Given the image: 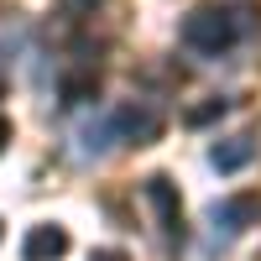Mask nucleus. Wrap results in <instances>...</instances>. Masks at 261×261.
<instances>
[{"mask_svg":"<svg viewBox=\"0 0 261 261\" xmlns=\"http://www.w3.org/2000/svg\"><path fill=\"white\" fill-rule=\"evenodd\" d=\"M246 37V11L241 6H193L188 16H183V42L193 53H225V47H235V42Z\"/></svg>","mask_w":261,"mask_h":261,"instance_id":"f257e3e1","label":"nucleus"},{"mask_svg":"<svg viewBox=\"0 0 261 261\" xmlns=\"http://www.w3.org/2000/svg\"><path fill=\"white\" fill-rule=\"evenodd\" d=\"M251 225H261V193H230V199L209 204V230L225 235V241L251 230Z\"/></svg>","mask_w":261,"mask_h":261,"instance_id":"f03ea898","label":"nucleus"},{"mask_svg":"<svg viewBox=\"0 0 261 261\" xmlns=\"http://www.w3.org/2000/svg\"><path fill=\"white\" fill-rule=\"evenodd\" d=\"M162 136V120H157V110H136V105H130V110H115V141H125V146H151Z\"/></svg>","mask_w":261,"mask_h":261,"instance_id":"7ed1b4c3","label":"nucleus"},{"mask_svg":"<svg viewBox=\"0 0 261 261\" xmlns=\"http://www.w3.org/2000/svg\"><path fill=\"white\" fill-rule=\"evenodd\" d=\"M146 204L151 209H157V225L167 230V235H178L183 230V204H178V188H172V178H162V172H157V178H146Z\"/></svg>","mask_w":261,"mask_h":261,"instance_id":"20e7f679","label":"nucleus"},{"mask_svg":"<svg viewBox=\"0 0 261 261\" xmlns=\"http://www.w3.org/2000/svg\"><path fill=\"white\" fill-rule=\"evenodd\" d=\"M63 251H68V230L63 225H32L27 241H21V256L27 261H58Z\"/></svg>","mask_w":261,"mask_h":261,"instance_id":"39448f33","label":"nucleus"},{"mask_svg":"<svg viewBox=\"0 0 261 261\" xmlns=\"http://www.w3.org/2000/svg\"><path fill=\"white\" fill-rule=\"evenodd\" d=\"M73 157H105V151H110V141H115V115H99V120H89V125H79L73 130Z\"/></svg>","mask_w":261,"mask_h":261,"instance_id":"423d86ee","label":"nucleus"},{"mask_svg":"<svg viewBox=\"0 0 261 261\" xmlns=\"http://www.w3.org/2000/svg\"><path fill=\"white\" fill-rule=\"evenodd\" d=\"M251 151H256V146H251V136H230V141H220V146L209 151V162L220 167V172H241V167L251 162Z\"/></svg>","mask_w":261,"mask_h":261,"instance_id":"0eeeda50","label":"nucleus"},{"mask_svg":"<svg viewBox=\"0 0 261 261\" xmlns=\"http://www.w3.org/2000/svg\"><path fill=\"white\" fill-rule=\"evenodd\" d=\"M21 42H27V27H21L16 16H6V21H0V68H11V63H16Z\"/></svg>","mask_w":261,"mask_h":261,"instance_id":"6e6552de","label":"nucleus"},{"mask_svg":"<svg viewBox=\"0 0 261 261\" xmlns=\"http://www.w3.org/2000/svg\"><path fill=\"white\" fill-rule=\"evenodd\" d=\"M225 110H230V105H225V99H214V105H204V110H193V115H188V125H204V120L225 115Z\"/></svg>","mask_w":261,"mask_h":261,"instance_id":"1a4fd4ad","label":"nucleus"},{"mask_svg":"<svg viewBox=\"0 0 261 261\" xmlns=\"http://www.w3.org/2000/svg\"><path fill=\"white\" fill-rule=\"evenodd\" d=\"M89 261H130V256H125V251H94Z\"/></svg>","mask_w":261,"mask_h":261,"instance_id":"9d476101","label":"nucleus"},{"mask_svg":"<svg viewBox=\"0 0 261 261\" xmlns=\"http://www.w3.org/2000/svg\"><path fill=\"white\" fill-rule=\"evenodd\" d=\"M6 141H11V120L0 115V151H6Z\"/></svg>","mask_w":261,"mask_h":261,"instance_id":"9b49d317","label":"nucleus"},{"mask_svg":"<svg viewBox=\"0 0 261 261\" xmlns=\"http://www.w3.org/2000/svg\"><path fill=\"white\" fill-rule=\"evenodd\" d=\"M0 235H6V230H0Z\"/></svg>","mask_w":261,"mask_h":261,"instance_id":"f8f14e48","label":"nucleus"}]
</instances>
